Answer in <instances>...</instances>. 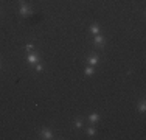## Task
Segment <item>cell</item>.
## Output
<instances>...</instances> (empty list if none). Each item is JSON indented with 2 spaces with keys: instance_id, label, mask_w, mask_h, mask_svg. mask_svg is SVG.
Returning <instances> with one entry per match:
<instances>
[{
  "instance_id": "cell-13",
  "label": "cell",
  "mask_w": 146,
  "mask_h": 140,
  "mask_svg": "<svg viewBox=\"0 0 146 140\" xmlns=\"http://www.w3.org/2000/svg\"><path fill=\"white\" fill-rule=\"evenodd\" d=\"M33 50H34V45H33V44H27V45H25V51H28V53H31Z\"/></svg>"
},
{
  "instance_id": "cell-14",
  "label": "cell",
  "mask_w": 146,
  "mask_h": 140,
  "mask_svg": "<svg viewBox=\"0 0 146 140\" xmlns=\"http://www.w3.org/2000/svg\"><path fill=\"white\" fill-rule=\"evenodd\" d=\"M2 67H3V64H2V59H0V70H2Z\"/></svg>"
},
{
  "instance_id": "cell-12",
  "label": "cell",
  "mask_w": 146,
  "mask_h": 140,
  "mask_svg": "<svg viewBox=\"0 0 146 140\" xmlns=\"http://www.w3.org/2000/svg\"><path fill=\"white\" fill-rule=\"evenodd\" d=\"M137 111L140 112V114H145V112H146V103H145V101H140V104L137 106Z\"/></svg>"
},
{
  "instance_id": "cell-11",
  "label": "cell",
  "mask_w": 146,
  "mask_h": 140,
  "mask_svg": "<svg viewBox=\"0 0 146 140\" xmlns=\"http://www.w3.org/2000/svg\"><path fill=\"white\" fill-rule=\"evenodd\" d=\"M33 69H34V72H36V73H42V72H44V65H42V62H37V64H34V65H33Z\"/></svg>"
},
{
  "instance_id": "cell-2",
  "label": "cell",
  "mask_w": 146,
  "mask_h": 140,
  "mask_svg": "<svg viewBox=\"0 0 146 140\" xmlns=\"http://www.w3.org/2000/svg\"><path fill=\"white\" fill-rule=\"evenodd\" d=\"M25 61H27V64H28V65H31V67H33L34 64L40 62L42 59H40V55H39V53H33V51H31V53L25 58Z\"/></svg>"
},
{
  "instance_id": "cell-7",
  "label": "cell",
  "mask_w": 146,
  "mask_h": 140,
  "mask_svg": "<svg viewBox=\"0 0 146 140\" xmlns=\"http://www.w3.org/2000/svg\"><path fill=\"white\" fill-rule=\"evenodd\" d=\"M90 33H92V36H95V34H100L101 33V25L96 22H93L92 25H90Z\"/></svg>"
},
{
  "instance_id": "cell-8",
  "label": "cell",
  "mask_w": 146,
  "mask_h": 140,
  "mask_svg": "<svg viewBox=\"0 0 146 140\" xmlns=\"http://www.w3.org/2000/svg\"><path fill=\"white\" fill-rule=\"evenodd\" d=\"M73 126H75L76 129H82L84 128V120H82V118H76V120L73 121Z\"/></svg>"
},
{
  "instance_id": "cell-10",
  "label": "cell",
  "mask_w": 146,
  "mask_h": 140,
  "mask_svg": "<svg viewBox=\"0 0 146 140\" xmlns=\"http://www.w3.org/2000/svg\"><path fill=\"white\" fill-rule=\"evenodd\" d=\"M86 134L90 135V137H93V135L96 134V129L93 128V126H87V128H86Z\"/></svg>"
},
{
  "instance_id": "cell-9",
  "label": "cell",
  "mask_w": 146,
  "mask_h": 140,
  "mask_svg": "<svg viewBox=\"0 0 146 140\" xmlns=\"http://www.w3.org/2000/svg\"><path fill=\"white\" fill-rule=\"evenodd\" d=\"M93 73H95V69H93L92 65H86L84 67V75L86 76H93Z\"/></svg>"
},
{
  "instance_id": "cell-6",
  "label": "cell",
  "mask_w": 146,
  "mask_h": 140,
  "mask_svg": "<svg viewBox=\"0 0 146 140\" xmlns=\"http://www.w3.org/2000/svg\"><path fill=\"white\" fill-rule=\"evenodd\" d=\"M100 120H101V115H100L98 112H92V114H89V117H87L89 125H96Z\"/></svg>"
},
{
  "instance_id": "cell-4",
  "label": "cell",
  "mask_w": 146,
  "mask_h": 140,
  "mask_svg": "<svg viewBox=\"0 0 146 140\" xmlns=\"http://www.w3.org/2000/svg\"><path fill=\"white\" fill-rule=\"evenodd\" d=\"M39 137H40V139H44V140H53V139H54V135H53V131H51L50 128H44V129H40Z\"/></svg>"
},
{
  "instance_id": "cell-3",
  "label": "cell",
  "mask_w": 146,
  "mask_h": 140,
  "mask_svg": "<svg viewBox=\"0 0 146 140\" xmlns=\"http://www.w3.org/2000/svg\"><path fill=\"white\" fill-rule=\"evenodd\" d=\"M93 45L98 47V48H104V45H106V37L103 36V33L93 36Z\"/></svg>"
},
{
  "instance_id": "cell-5",
  "label": "cell",
  "mask_w": 146,
  "mask_h": 140,
  "mask_svg": "<svg viewBox=\"0 0 146 140\" xmlns=\"http://www.w3.org/2000/svg\"><path fill=\"white\" fill-rule=\"evenodd\" d=\"M86 62H87V65L95 67V65H98L100 62H101V59H100L98 55H89L87 58H86Z\"/></svg>"
},
{
  "instance_id": "cell-1",
  "label": "cell",
  "mask_w": 146,
  "mask_h": 140,
  "mask_svg": "<svg viewBox=\"0 0 146 140\" xmlns=\"http://www.w3.org/2000/svg\"><path fill=\"white\" fill-rule=\"evenodd\" d=\"M19 14L20 17H30L33 14V9L28 3H25V0H19Z\"/></svg>"
}]
</instances>
